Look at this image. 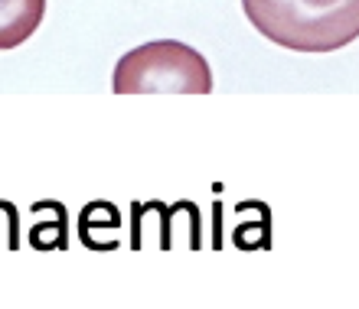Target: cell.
Here are the masks:
<instances>
[{"label":"cell","mask_w":359,"mask_h":309,"mask_svg":"<svg viewBox=\"0 0 359 309\" xmlns=\"http://www.w3.org/2000/svg\"><path fill=\"white\" fill-rule=\"evenodd\" d=\"M248 23L281 49L327 56L359 39V0H242Z\"/></svg>","instance_id":"6da1fadb"},{"label":"cell","mask_w":359,"mask_h":309,"mask_svg":"<svg viewBox=\"0 0 359 309\" xmlns=\"http://www.w3.org/2000/svg\"><path fill=\"white\" fill-rule=\"evenodd\" d=\"M111 88L114 94H209L212 72L193 46L154 39L118 59Z\"/></svg>","instance_id":"7a4b0ae2"},{"label":"cell","mask_w":359,"mask_h":309,"mask_svg":"<svg viewBox=\"0 0 359 309\" xmlns=\"http://www.w3.org/2000/svg\"><path fill=\"white\" fill-rule=\"evenodd\" d=\"M46 17V0H0V52L23 46Z\"/></svg>","instance_id":"3957f363"}]
</instances>
